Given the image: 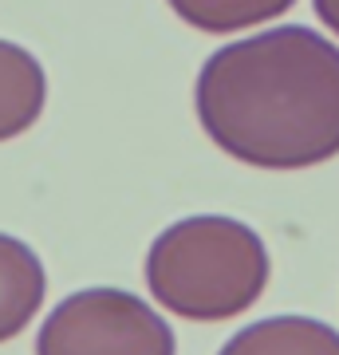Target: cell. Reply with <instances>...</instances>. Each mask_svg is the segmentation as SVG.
Listing matches in <instances>:
<instances>
[{"mask_svg":"<svg viewBox=\"0 0 339 355\" xmlns=\"http://www.w3.org/2000/svg\"><path fill=\"white\" fill-rule=\"evenodd\" d=\"M193 107L217 150L252 170H312L339 154V44L280 24L217 48Z\"/></svg>","mask_w":339,"mask_h":355,"instance_id":"1","label":"cell"},{"mask_svg":"<svg viewBox=\"0 0 339 355\" xmlns=\"http://www.w3.org/2000/svg\"><path fill=\"white\" fill-rule=\"evenodd\" d=\"M272 261L261 233L237 217L198 214L158 233L146 253L154 304L193 324H221L249 312L268 288Z\"/></svg>","mask_w":339,"mask_h":355,"instance_id":"2","label":"cell"},{"mask_svg":"<svg viewBox=\"0 0 339 355\" xmlns=\"http://www.w3.org/2000/svg\"><path fill=\"white\" fill-rule=\"evenodd\" d=\"M36 355H177L174 328L123 288L63 296L36 336Z\"/></svg>","mask_w":339,"mask_h":355,"instance_id":"3","label":"cell"},{"mask_svg":"<svg viewBox=\"0 0 339 355\" xmlns=\"http://www.w3.org/2000/svg\"><path fill=\"white\" fill-rule=\"evenodd\" d=\"M48 292L40 257L20 237L0 233V343L20 336L36 320Z\"/></svg>","mask_w":339,"mask_h":355,"instance_id":"4","label":"cell"},{"mask_svg":"<svg viewBox=\"0 0 339 355\" xmlns=\"http://www.w3.org/2000/svg\"><path fill=\"white\" fill-rule=\"evenodd\" d=\"M217 355H339V331L312 316H268L241 328Z\"/></svg>","mask_w":339,"mask_h":355,"instance_id":"5","label":"cell"},{"mask_svg":"<svg viewBox=\"0 0 339 355\" xmlns=\"http://www.w3.org/2000/svg\"><path fill=\"white\" fill-rule=\"evenodd\" d=\"M48 103L44 67L28 48L0 40V142L24 135Z\"/></svg>","mask_w":339,"mask_h":355,"instance_id":"6","label":"cell"},{"mask_svg":"<svg viewBox=\"0 0 339 355\" xmlns=\"http://www.w3.org/2000/svg\"><path fill=\"white\" fill-rule=\"evenodd\" d=\"M189 28L209 32V36H229L245 32L264 20H277L296 4V0H166Z\"/></svg>","mask_w":339,"mask_h":355,"instance_id":"7","label":"cell"},{"mask_svg":"<svg viewBox=\"0 0 339 355\" xmlns=\"http://www.w3.org/2000/svg\"><path fill=\"white\" fill-rule=\"evenodd\" d=\"M312 8H315V16L327 24V32L339 36V0H312Z\"/></svg>","mask_w":339,"mask_h":355,"instance_id":"8","label":"cell"}]
</instances>
